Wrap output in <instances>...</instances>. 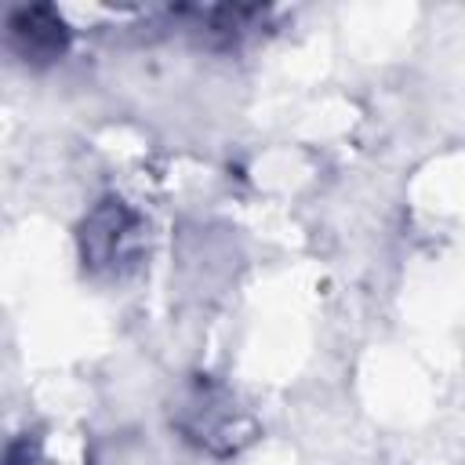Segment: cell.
<instances>
[{
  "mask_svg": "<svg viewBox=\"0 0 465 465\" xmlns=\"http://www.w3.org/2000/svg\"><path fill=\"white\" fill-rule=\"evenodd\" d=\"M171 425L182 432L185 443L214 458H229L258 436L254 414L222 381L207 374H196L193 381L182 385L171 407Z\"/></svg>",
  "mask_w": 465,
  "mask_h": 465,
  "instance_id": "cell-1",
  "label": "cell"
},
{
  "mask_svg": "<svg viewBox=\"0 0 465 465\" xmlns=\"http://www.w3.org/2000/svg\"><path fill=\"white\" fill-rule=\"evenodd\" d=\"M76 251L94 280H124L149 254V225L124 196H102L76 225Z\"/></svg>",
  "mask_w": 465,
  "mask_h": 465,
  "instance_id": "cell-2",
  "label": "cell"
},
{
  "mask_svg": "<svg viewBox=\"0 0 465 465\" xmlns=\"http://www.w3.org/2000/svg\"><path fill=\"white\" fill-rule=\"evenodd\" d=\"M7 44L25 65H51L69 51V25L51 4H22L7 15Z\"/></svg>",
  "mask_w": 465,
  "mask_h": 465,
  "instance_id": "cell-3",
  "label": "cell"
},
{
  "mask_svg": "<svg viewBox=\"0 0 465 465\" xmlns=\"http://www.w3.org/2000/svg\"><path fill=\"white\" fill-rule=\"evenodd\" d=\"M174 18L185 22V29L207 44V47H236L243 36L265 25L269 7L262 4H207V7H174Z\"/></svg>",
  "mask_w": 465,
  "mask_h": 465,
  "instance_id": "cell-4",
  "label": "cell"
},
{
  "mask_svg": "<svg viewBox=\"0 0 465 465\" xmlns=\"http://www.w3.org/2000/svg\"><path fill=\"white\" fill-rule=\"evenodd\" d=\"M36 458H40V436L36 432L15 436L4 450V465H36Z\"/></svg>",
  "mask_w": 465,
  "mask_h": 465,
  "instance_id": "cell-5",
  "label": "cell"
}]
</instances>
